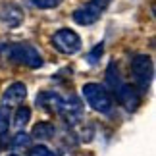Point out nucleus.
<instances>
[{"instance_id":"1","label":"nucleus","mask_w":156,"mask_h":156,"mask_svg":"<svg viewBox=\"0 0 156 156\" xmlns=\"http://www.w3.org/2000/svg\"><path fill=\"white\" fill-rule=\"evenodd\" d=\"M106 83H108V87L114 91V94H116V100L125 108V110L135 112L137 108L141 106V94H139V91H135V89L131 87L129 83H125V81L122 79L119 69H118V66L114 64V62L108 64V69H106Z\"/></svg>"},{"instance_id":"2","label":"nucleus","mask_w":156,"mask_h":156,"mask_svg":"<svg viewBox=\"0 0 156 156\" xmlns=\"http://www.w3.org/2000/svg\"><path fill=\"white\" fill-rule=\"evenodd\" d=\"M0 48L6 50V60H12L16 64L27 66L31 69H37L43 66V56L33 44L17 43V44H0Z\"/></svg>"},{"instance_id":"3","label":"nucleus","mask_w":156,"mask_h":156,"mask_svg":"<svg viewBox=\"0 0 156 156\" xmlns=\"http://www.w3.org/2000/svg\"><path fill=\"white\" fill-rule=\"evenodd\" d=\"M83 98L87 100V104L93 108L94 112L100 114H110L114 108V98L112 94L106 91V87H102L100 83H85L81 89Z\"/></svg>"},{"instance_id":"4","label":"nucleus","mask_w":156,"mask_h":156,"mask_svg":"<svg viewBox=\"0 0 156 156\" xmlns=\"http://www.w3.org/2000/svg\"><path fill=\"white\" fill-rule=\"evenodd\" d=\"M131 73H133L135 85L141 93H147L151 89L152 83V75H154V68H152V60L147 54H139L131 60Z\"/></svg>"},{"instance_id":"5","label":"nucleus","mask_w":156,"mask_h":156,"mask_svg":"<svg viewBox=\"0 0 156 156\" xmlns=\"http://www.w3.org/2000/svg\"><path fill=\"white\" fill-rule=\"evenodd\" d=\"M108 4H110V0H89L87 4H83L81 8L73 12V21L79 25H91L100 20Z\"/></svg>"},{"instance_id":"6","label":"nucleus","mask_w":156,"mask_h":156,"mask_svg":"<svg viewBox=\"0 0 156 156\" xmlns=\"http://www.w3.org/2000/svg\"><path fill=\"white\" fill-rule=\"evenodd\" d=\"M52 44L58 52L66 54V56H71V54H77L81 50V39L79 35L71 29H60V31L54 33L52 37Z\"/></svg>"},{"instance_id":"7","label":"nucleus","mask_w":156,"mask_h":156,"mask_svg":"<svg viewBox=\"0 0 156 156\" xmlns=\"http://www.w3.org/2000/svg\"><path fill=\"white\" fill-rule=\"evenodd\" d=\"M58 116L64 118L66 123H71L75 125L77 122H81L83 118V106L79 102V98L77 97H68V98H62V102H60V108H58Z\"/></svg>"},{"instance_id":"8","label":"nucleus","mask_w":156,"mask_h":156,"mask_svg":"<svg viewBox=\"0 0 156 156\" xmlns=\"http://www.w3.org/2000/svg\"><path fill=\"white\" fill-rule=\"evenodd\" d=\"M0 20L8 27H17L23 21V12H21L20 6H16V4H4L2 8H0Z\"/></svg>"},{"instance_id":"9","label":"nucleus","mask_w":156,"mask_h":156,"mask_svg":"<svg viewBox=\"0 0 156 156\" xmlns=\"http://www.w3.org/2000/svg\"><path fill=\"white\" fill-rule=\"evenodd\" d=\"M27 97V87L23 83H12V85L4 91L2 102L4 104H21Z\"/></svg>"},{"instance_id":"10","label":"nucleus","mask_w":156,"mask_h":156,"mask_svg":"<svg viewBox=\"0 0 156 156\" xmlns=\"http://www.w3.org/2000/svg\"><path fill=\"white\" fill-rule=\"evenodd\" d=\"M60 102H62V97L56 94V93H52V91H43L41 94H37V106H41L43 110L58 114Z\"/></svg>"},{"instance_id":"11","label":"nucleus","mask_w":156,"mask_h":156,"mask_svg":"<svg viewBox=\"0 0 156 156\" xmlns=\"http://www.w3.org/2000/svg\"><path fill=\"white\" fill-rule=\"evenodd\" d=\"M54 135H56V127H54L50 122H39V123L33 127L31 139H37V141H50V139H54Z\"/></svg>"},{"instance_id":"12","label":"nucleus","mask_w":156,"mask_h":156,"mask_svg":"<svg viewBox=\"0 0 156 156\" xmlns=\"http://www.w3.org/2000/svg\"><path fill=\"white\" fill-rule=\"evenodd\" d=\"M29 119H31V110H29L27 106H20L14 116V125L17 129H23L25 125L29 123Z\"/></svg>"},{"instance_id":"13","label":"nucleus","mask_w":156,"mask_h":156,"mask_svg":"<svg viewBox=\"0 0 156 156\" xmlns=\"http://www.w3.org/2000/svg\"><path fill=\"white\" fill-rule=\"evenodd\" d=\"M8 125H10V108L6 104H0V135L8 131Z\"/></svg>"},{"instance_id":"14","label":"nucleus","mask_w":156,"mask_h":156,"mask_svg":"<svg viewBox=\"0 0 156 156\" xmlns=\"http://www.w3.org/2000/svg\"><path fill=\"white\" fill-rule=\"evenodd\" d=\"M29 145H31V137L27 133H17L14 137V141H12V147L14 148H29Z\"/></svg>"},{"instance_id":"15","label":"nucleus","mask_w":156,"mask_h":156,"mask_svg":"<svg viewBox=\"0 0 156 156\" xmlns=\"http://www.w3.org/2000/svg\"><path fill=\"white\" fill-rule=\"evenodd\" d=\"M102 52H104V44L102 43H98L97 46H94V48L89 52V56H87V62L91 64V66H94L100 60V56H102Z\"/></svg>"},{"instance_id":"16","label":"nucleus","mask_w":156,"mask_h":156,"mask_svg":"<svg viewBox=\"0 0 156 156\" xmlns=\"http://www.w3.org/2000/svg\"><path fill=\"white\" fill-rule=\"evenodd\" d=\"M31 6L35 8H41V10H46V8H54V6H58L62 0H27Z\"/></svg>"},{"instance_id":"17","label":"nucleus","mask_w":156,"mask_h":156,"mask_svg":"<svg viewBox=\"0 0 156 156\" xmlns=\"http://www.w3.org/2000/svg\"><path fill=\"white\" fill-rule=\"evenodd\" d=\"M29 156H54V152H50L44 145H39V147H33Z\"/></svg>"},{"instance_id":"18","label":"nucleus","mask_w":156,"mask_h":156,"mask_svg":"<svg viewBox=\"0 0 156 156\" xmlns=\"http://www.w3.org/2000/svg\"><path fill=\"white\" fill-rule=\"evenodd\" d=\"M10 156H17V154H10Z\"/></svg>"}]
</instances>
